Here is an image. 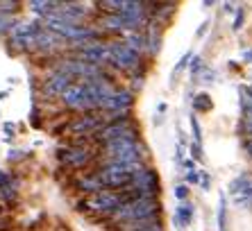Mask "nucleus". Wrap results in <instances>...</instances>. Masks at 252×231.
I'll use <instances>...</instances> for the list:
<instances>
[{
    "instance_id": "c756f323",
    "label": "nucleus",
    "mask_w": 252,
    "mask_h": 231,
    "mask_svg": "<svg viewBox=\"0 0 252 231\" xmlns=\"http://www.w3.org/2000/svg\"><path fill=\"white\" fill-rule=\"evenodd\" d=\"M202 68H205V66H202L200 57H198V55H193V57H191V75H198Z\"/></svg>"
},
{
    "instance_id": "5701e85b",
    "label": "nucleus",
    "mask_w": 252,
    "mask_h": 231,
    "mask_svg": "<svg viewBox=\"0 0 252 231\" xmlns=\"http://www.w3.org/2000/svg\"><path fill=\"white\" fill-rule=\"evenodd\" d=\"M16 188H14V186H7V188H0V200H2V202H7V204H14L16 202Z\"/></svg>"
},
{
    "instance_id": "f704fd0d",
    "label": "nucleus",
    "mask_w": 252,
    "mask_h": 231,
    "mask_svg": "<svg viewBox=\"0 0 252 231\" xmlns=\"http://www.w3.org/2000/svg\"><path fill=\"white\" fill-rule=\"evenodd\" d=\"M23 154H25V152H21V150H9V161H12V159L16 161V159H21Z\"/></svg>"
},
{
    "instance_id": "72a5a7b5",
    "label": "nucleus",
    "mask_w": 252,
    "mask_h": 231,
    "mask_svg": "<svg viewBox=\"0 0 252 231\" xmlns=\"http://www.w3.org/2000/svg\"><path fill=\"white\" fill-rule=\"evenodd\" d=\"M198 181H200V173H198V170H191V173H187V184H198Z\"/></svg>"
},
{
    "instance_id": "6e6552de",
    "label": "nucleus",
    "mask_w": 252,
    "mask_h": 231,
    "mask_svg": "<svg viewBox=\"0 0 252 231\" xmlns=\"http://www.w3.org/2000/svg\"><path fill=\"white\" fill-rule=\"evenodd\" d=\"M73 55H75L77 61H84V64L105 68L107 43H102V41H94V43H84V46H73Z\"/></svg>"
},
{
    "instance_id": "1a4fd4ad",
    "label": "nucleus",
    "mask_w": 252,
    "mask_h": 231,
    "mask_svg": "<svg viewBox=\"0 0 252 231\" xmlns=\"http://www.w3.org/2000/svg\"><path fill=\"white\" fill-rule=\"evenodd\" d=\"M39 29H41V23H34V21H32V23H30V21L14 23L9 43H14L16 48H23V50H34V41H36Z\"/></svg>"
},
{
    "instance_id": "bb28decb",
    "label": "nucleus",
    "mask_w": 252,
    "mask_h": 231,
    "mask_svg": "<svg viewBox=\"0 0 252 231\" xmlns=\"http://www.w3.org/2000/svg\"><path fill=\"white\" fill-rule=\"evenodd\" d=\"M243 127L252 139V109H243Z\"/></svg>"
},
{
    "instance_id": "f8f14e48",
    "label": "nucleus",
    "mask_w": 252,
    "mask_h": 231,
    "mask_svg": "<svg viewBox=\"0 0 252 231\" xmlns=\"http://www.w3.org/2000/svg\"><path fill=\"white\" fill-rule=\"evenodd\" d=\"M55 14L62 16L64 21H68V23L80 25V21H84V18L91 14V9H87L84 2H57Z\"/></svg>"
},
{
    "instance_id": "4be33fe9",
    "label": "nucleus",
    "mask_w": 252,
    "mask_h": 231,
    "mask_svg": "<svg viewBox=\"0 0 252 231\" xmlns=\"http://www.w3.org/2000/svg\"><path fill=\"white\" fill-rule=\"evenodd\" d=\"M227 200H225V195L220 193V197H218V231H227Z\"/></svg>"
},
{
    "instance_id": "6ab92c4d",
    "label": "nucleus",
    "mask_w": 252,
    "mask_h": 231,
    "mask_svg": "<svg viewBox=\"0 0 252 231\" xmlns=\"http://www.w3.org/2000/svg\"><path fill=\"white\" fill-rule=\"evenodd\" d=\"M123 43L129 48V50H134L136 55L146 52V34H143V29H136V32H129V34H125Z\"/></svg>"
},
{
    "instance_id": "aec40b11",
    "label": "nucleus",
    "mask_w": 252,
    "mask_h": 231,
    "mask_svg": "<svg viewBox=\"0 0 252 231\" xmlns=\"http://www.w3.org/2000/svg\"><path fill=\"white\" fill-rule=\"evenodd\" d=\"M57 2H48V0H32L30 2V9L36 14V16H48L50 12H55Z\"/></svg>"
},
{
    "instance_id": "f257e3e1",
    "label": "nucleus",
    "mask_w": 252,
    "mask_h": 231,
    "mask_svg": "<svg viewBox=\"0 0 252 231\" xmlns=\"http://www.w3.org/2000/svg\"><path fill=\"white\" fill-rule=\"evenodd\" d=\"M161 213V202L157 197H143V200H134L118 208L112 215L114 225H125V222H141V220H155Z\"/></svg>"
},
{
    "instance_id": "4468645a",
    "label": "nucleus",
    "mask_w": 252,
    "mask_h": 231,
    "mask_svg": "<svg viewBox=\"0 0 252 231\" xmlns=\"http://www.w3.org/2000/svg\"><path fill=\"white\" fill-rule=\"evenodd\" d=\"M100 25L107 29V32H116V34H129V32H136L134 23H129L127 18H123L121 14H105V16H100Z\"/></svg>"
},
{
    "instance_id": "cd10ccee",
    "label": "nucleus",
    "mask_w": 252,
    "mask_h": 231,
    "mask_svg": "<svg viewBox=\"0 0 252 231\" xmlns=\"http://www.w3.org/2000/svg\"><path fill=\"white\" fill-rule=\"evenodd\" d=\"M191 156H193V161H202V159H205V154H202V145L191 143Z\"/></svg>"
},
{
    "instance_id": "0eeeda50",
    "label": "nucleus",
    "mask_w": 252,
    "mask_h": 231,
    "mask_svg": "<svg viewBox=\"0 0 252 231\" xmlns=\"http://www.w3.org/2000/svg\"><path fill=\"white\" fill-rule=\"evenodd\" d=\"M129 186L134 191H139L143 197H157L159 195V174L150 166H143L132 174V184Z\"/></svg>"
},
{
    "instance_id": "f03ea898",
    "label": "nucleus",
    "mask_w": 252,
    "mask_h": 231,
    "mask_svg": "<svg viewBox=\"0 0 252 231\" xmlns=\"http://www.w3.org/2000/svg\"><path fill=\"white\" fill-rule=\"evenodd\" d=\"M121 206H123L121 195L114 191L94 193V195H89L87 200H80V202H77V211H82V213H94V215H100V218H112Z\"/></svg>"
},
{
    "instance_id": "473e14b6",
    "label": "nucleus",
    "mask_w": 252,
    "mask_h": 231,
    "mask_svg": "<svg viewBox=\"0 0 252 231\" xmlns=\"http://www.w3.org/2000/svg\"><path fill=\"white\" fill-rule=\"evenodd\" d=\"M39 116H41V114H39V107H32V114H30V118H32V120H30V122H32V127H39V125H41Z\"/></svg>"
},
{
    "instance_id": "b1692460",
    "label": "nucleus",
    "mask_w": 252,
    "mask_h": 231,
    "mask_svg": "<svg viewBox=\"0 0 252 231\" xmlns=\"http://www.w3.org/2000/svg\"><path fill=\"white\" fill-rule=\"evenodd\" d=\"M191 134H193V143H202V127H200V122L195 116H191Z\"/></svg>"
},
{
    "instance_id": "c9c22d12",
    "label": "nucleus",
    "mask_w": 252,
    "mask_h": 231,
    "mask_svg": "<svg viewBox=\"0 0 252 231\" xmlns=\"http://www.w3.org/2000/svg\"><path fill=\"white\" fill-rule=\"evenodd\" d=\"M200 177H202V188L209 191V177H207V173H200Z\"/></svg>"
},
{
    "instance_id": "2eb2a0df",
    "label": "nucleus",
    "mask_w": 252,
    "mask_h": 231,
    "mask_svg": "<svg viewBox=\"0 0 252 231\" xmlns=\"http://www.w3.org/2000/svg\"><path fill=\"white\" fill-rule=\"evenodd\" d=\"M59 100H62V104H64L66 109L84 111V84L82 82H73V84L59 95Z\"/></svg>"
},
{
    "instance_id": "dca6fc26",
    "label": "nucleus",
    "mask_w": 252,
    "mask_h": 231,
    "mask_svg": "<svg viewBox=\"0 0 252 231\" xmlns=\"http://www.w3.org/2000/svg\"><path fill=\"white\" fill-rule=\"evenodd\" d=\"M64 46V39L57 34H53L50 29L41 28L39 29V34H36V41H34V50L43 52V55H53L55 50H59V48Z\"/></svg>"
},
{
    "instance_id": "9d476101",
    "label": "nucleus",
    "mask_w": 252,
    "mask_h": 231,
    "mask_svg": "<svg viewBox=\"0 0 252 231\" xmlns=\"http://www.w3.org/2000/svg\"><path fill=\"white\" fill-rule=\"evenodd\" d=\"M229 195L236 206L252 208V177L248 173L239 174L236 179L229 181Z\"/></svg>"
},
{
    "instance_id": "7ed1b4c3",
    "label": "nucleus",
    "mask_w": 252,
    "mask_h": 231,
    "mask_svg": "<svg viewBox=\"0 0 252 231\" xmlns=\"http://www.w3.org/2000/svg\"><path fill=\"white\" fill-rule=\"evenodd\" d=\"M139 168H127V166H118V163H100V168L95 170V177L102 184L105 191H123L132 184V174L136 173Z\"/></svg>"
},
{
    "instance_id": "393cba45",
    "label": "nucleus",
    "mask_w": 252,
    "mask_h": 231,
    "mask_svg": "<svg viewBox=\"0 0 252 231\" xmlns=\"http://www.w3.org/2000/svg\"><path fill=\"white\" fill-rule=\"evenodd\" d=\"M7 186H14V188H16L18 181H16V179H12V174H9V173L0 170V188H7Z\"/></svg>"
},
{
    "instance_id": "ea45409f",
    "label": "nucleus",
    "mask_w": 252,
    "mask_h": 231,
    "mask_svg": "<svg viewBox=\"0 0 252 231\" xmlns=\"http://www.w3.org/2000/svg\"><path fill=\"white\" fill-rule=\"evenodd\" d=\"M243 59H248V61H252V50H246V52H243Z\"/></svg>"
},
{
    "instance_id": "4c0bfd02",
    "label": "nucleus",
    "mask_w": 252,
    "mask_h": 231,
    "mask_svg": "<svg viewBox=\"0 0 252 231\" xmlns=\"http://www.w3.org/2000/svg\"><path fill=\"white\" fill-rule=\"evenodd\" d=\"M246 150H248V154L252 156V139H248V141H246Z\"/></svg>"
},
{
    "instance_id": "a878e982",
    "label": "nucleus",
    "mask_w": 252,
    "mask_h": 231,
    "mask_svg": "<svg viewBox=\"0 0 252 231\" xmlns=\"http://www.w3.org/2000/svg\"><path fill=\"white\" fill-rule=\"evenodd\" d=\"M195 77H198V80L202 82V84H211V80L216 77V73H214V70H209V68H202Z\"/></svg>"
},
{
    "instance_id": "58836bf2",
    "label": "nucleus",
    "mask_w": 252,
    "mask_h": 231,
    "mask_svg": "<svg viewBox=\"0 0 252 231\" xmlns=\"http://www.w3.org/2000/svg\"><path fill=\"white\" fill-rule=\"evenodd\" d=\"M5 132L14 134V125H12V122H5Z\"/></svg>"
},
{
    "instance_id": "f3484780",
    "label": "nucleus",
    "mask_w": 252,
    "mask_h": 231,
    "mask_svg": "<svg viewBox=\"0 0 252 231\" xmlns=\"http://www.w3.org/2000/svg\"><path fill=\"white\" fill-rule=\"evenodd\" d=\"M73 186H75V191L84 193V195H94V193L105 191L102 184L98 181V177H95V173H84L82 177H77V179L73 181Z\"/></svg>"
},
{
    "instance_id": "2f4dec72",
    "label": "nucleus",
    "mask_w": 252,
    "mask_h": 231,
    "mask_svg": "<svg viewBox=\"0 0 252 231\" xmlns=\"http://www.w3.org/2000/svg\"><path fill=\"white\" fill-rule=\"evenodd\" d=\"M189 61H191V55H184V57L180 59V64L175 66V70H173V77H175V75H177V73H180V70H182V68H187V64H189Z\"/></svg>"
},
{
    "instance_id": "39448f33",
    "label": "nucleus",
    "mask_w": 252,
    "mask_h": 231,
    "mask_svg": "<svg viewBox=\"0 0 252 231\" xmlns=\"http://www.w3.org/2000/svg\"><path fill=\"white\" fill-rule=\"evenodd\" d=\"M98 152L91 150V147H75V145H62L57 150V159L62 166L66 168H73V170H80V168L89 166V163L94 161Z\"/></svg>"
},
{
    "instance_id": "7c9ffc66",
    "label": "nucleus",
    "mask_w": 252,
    "mask_h": 231,
    "mask_svg": "<svg viewBox=\"0 0 252 231\" xmlns=\"http://www.w3.org/2000/svg\"><path fill=\"white\" fill-rule=\"evenodd\" d=\"M175 197H177V200H180V202H184V200H187V197H189V186H187V184L177 186V188H175Z\"/></svg>"
},
{
    "instance_id": "9b49d317",
    "label": "nucleus",
    "mask_w": 252,
    "mask_h": 231,
    "mask_svg": "<svg viewBox=\"0 0 252 231\" xmlns=\"http://www.w3.org/2000/svg\"><path fill=\"white\" fill-rule=\"evenodd\" d=\"M70 84H73V80L68 75L59 73V70H50L46 80L41 82V95L43 98H59Z\"/></svg>"
},
{
    "instance_id": "423d86ee",
    "label": "nucleus",
    "mask_w": 252,
    "mask_h": 231,
    "mask_svg": "<svg viewBox=\"0 0 252 231\" xmlns=\"http://www.w3.org/2000/svg\"><path fill=\"white\" fill-rule=\"evenodd\" d=\"M102 125H105V116L98 114V111H89V114H82L73 118L70 122H66V129L73 136H94Z\"/></svg>"
},
{
    "instance_id": "a211bd4d",
    "label": "nucleus",
    "mask_w": 252,
    "mask_h": 231,
    "mask_svg": "<svg viewBox=\"0 0 252 231\" xmlns=\"http://www.w3.org/2000/svg\"><path fill=\"white\" fill-rule=\"evenodd\" d=\"M193 215H195V208L191 206V204L182 202L180 206L175 208V215H173V222L177 225V229H184V227H189L191 222H193Z\"/></svg>"
},
{
    "instance_id": "e433bc0d",
    "label": "nucleus",
    "mask_w": 252,
    "mask_h": 231,
    "mask_svg": "<svg viewBox=\"0 0 252 231\" xmlns=\"http://www.w3.org/2000/svg\"><path fill=\"white\" fill-rule=\"evenodd\" d=\"M182 163H184V168H187L189 173H191V170H195V161H193V159H189V161H182Z\"/></svg>"
},
{
    "instance_id": "412c9836",
    "label": "nucleus",
    "mask_w": 252,
    "mask_h": 231,
    "mask_svg": "<svg viewBox=\"0 0 252 231\" xmlns=\"http://www.w3.org/2000/svg\"><path fill=\"white\" fill-rule=\"evenodd\" d=\"M211 107H214V102L207 93H198L193 98V111H198V114H207V111H211Z\"/></svg>"
},
{
    "instance_id": "20e7f679",
    "label": "nucleus",
    "mask_w": 252,
    "mask_h": 231,
    "mask_svg": "<svg viewBox=\"0 0 252 231\" xmlns=\"http://www.w3.org/2000/svg\"><path fill=\"white\" fill-rule=\"evenodd\" d=\"M107 61L116 70H123V73H134V70L143 64V61H141V55H136L134 50H129L123 41L107 43Z\"/></svg>"
},
{
    "instance_id": "ddd939ff",
    "label": "nucleus",
    "mask_w": 252,
    "mask_h": 231,
    "mask_svg": "<svg viewBox=\"0 0 252 231\" xmlns=\"http://www.w3.org/2000/svg\"><path fill=\"white\" fill-rule=\"evenodd\" d=\"M134 104V93L127 91V88H121V91H114V95L105 102L102 109L107 114H121V111H129Z\"/></svg>"
},
{
    "instance_id": "c85d7f7f",
    "label": "nucleus",
    "mask_w": 252,
    "mask_h": 231,
    "mask_svg": "<svg viewBox=\"0 0 252 231\" xmlns=\"http://www.w3.org/2000/svg\"><path fill=\"white\" fill-rule=\"evenodd\" d=\"M243 21H246V9H243V7H239V9H236V18H234V29L243 28Z\"/></svg>"
}]
</instances>
